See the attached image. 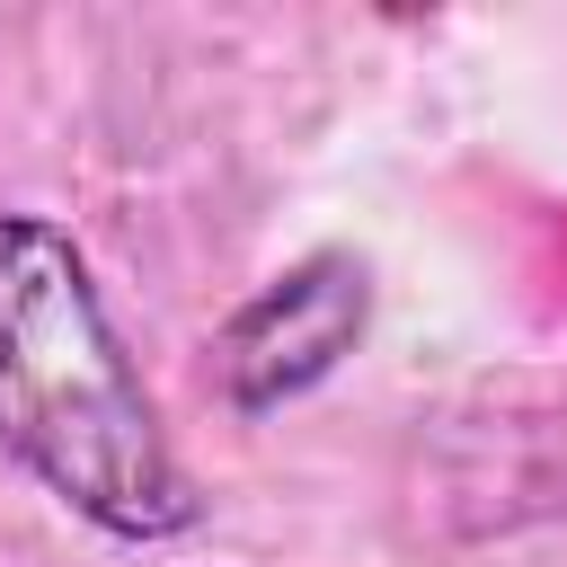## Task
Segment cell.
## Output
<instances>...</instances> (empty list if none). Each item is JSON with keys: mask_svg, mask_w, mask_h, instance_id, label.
<instances>
[{"mask_svg": "<svg viewBox=\"0 0 567 567\" xmlns=\"http://www.w3.org/2000/svg\"><path fill=\"white\" fill-rule=\"evenodd\" d=\"M0 452L115 540H177L204 514L89 257L44 213H0Z\"/></svg>", "mask_w": 567, "mask_h": 567, "instance_id": "6da1fadb", "label": "cell"}, {"mask_svg": "<svg viewBox=\"0 0 567 567\" xmlns=\"http://www.w3.org/2000/svg\"><path fill=\"white\" fill-rule=\"evenodd\" d=\"M372 328V275L346 248H310L266 292H248L221 328V381L239 416H266L301 390H319Z\"/></svg>", "mask_w": 567, "mask_h": 567, "instance_id": "7a4b0ae2", "label": "cell"}]
</instances>
